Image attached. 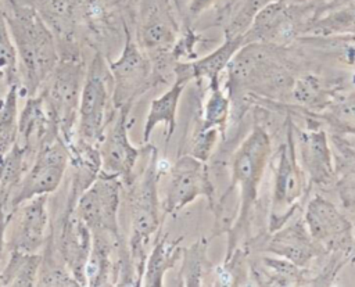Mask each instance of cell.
<instances>
[{"label":"cell","instance_id":"6da1fadb","mask_svg":"<svg viewBox=\"0 0 355 287\" xmlns=\"http://www.w3.org/2000/svg\"><path fill=\"white\" fill-rule=\"evenodd\" d=\"M270 154L272 143L269 133L263 126L255 125L232 155L230 184L223 194L216 198L212 208L214 215H216L226 205L229 197L237 191V211L232 226L226 232L227 248L225 256H229L239 247L247 248L251 240V229L258 207L259 184L270 161Z\"/></svg>","mask_w":355,"mask_h":287},{"label":"cell","instance_id":"7a4b0ae2","mask_svg":"<svg viewBox=\"0 0 355 287\" xmlns=\"http://www.w3.org/2000/svg\"><path fill=\"white\" fill-rule=\"evenodd\" d=\"M1 10L17 50L21 73L19 94L35 96L58 61L54 33L29 3L7 0Z\"/></svg>","mask_w":355,"mask_h":287},{"label":"cell","instance_id":"3957f363","mask_svg":"<svg viewBox=\"0 0 355 287\" xmlns=\"http://www.w3.org/2000/svg\"><path fill=\"white\" fill-rule=\"evenodd\" d=\"M162 173L158 169V150L153 144L147 153V164L140 175H136L126 187L129 208V240L130 259L141 286L144 263L148 255V245L162 229L165 215L158 197V180Z\"/></svg>","mask_w":355,"mask_h":287},{"label":"cell","instance_id":"277c9868","mask_svg":"<svg viewBox=\"0 0 355 287\" xmlns=\"http://www.w3.org/2000/svg\"><path fill=\"white\" fill-rule=\"evenodd\" d=\"M85 75L86 65L80 50L58 54L53 72L39 92L67 148L73 144L76 137L78 108Z\"/></svg>","mask_w":355,"mask_h":287},{"label":"cell","instance_id":"5b68a950","mask_svg":"<svg viewBox=\"0 0 355 287\" xmlns=\"http://www.w3.org/2000/svg\"><path fill=\"white\" fill-rule=\"evenodd\" d=\"M311 186L302 171L294 141V122L290 114L284 121V139L276 153L273 189L268 232H273L290 220L305 204Z\"/></svg>","mask_w":355,"mask_h":287},{"label":"cell","instance_id":"8992f818","mask_svg":"<svg viewBox=\"0 0 355 287\" xmlns=\"http://www.w3.org/2000/svg\"><path fill=\"white\" fill-rule=\"evenodd\" d=\"M115 111L108 61L100 50H96L89 67H86L79 98L75 139L85 144L98 147Z\"/></svg>","mask_w":355,"mask_h":287},{"label":"cell","instance_id":"52a82bcc","mask_svg":"<svg viewBox=\"0 0 355 287\" xmlns=\"http://www.w3.org/2000/svg\"><path fill=\"white\" fill-rule=\"evenodd\" d=\"M125 43L121 55L108 61L112 78V104L116 108L133 107L151 87L159 85L150 55L133 39L126 24H123Z\"/></svg>","mask_w":355,"mask_h":287},{"label":"cell","instance_id":"ba28073f","mask_svg":"<svg viewBox=\"0 0 355 287\" xmlns=\"http://www.w3.org/2000/svg\"><path fill=\"white\" fill-rule=\"evenodd\" d=\"M68 164L67 144L58 132L51 133L39 146L32 164L10 198L8 209L12 211L21 202L36 195L54 193L64 179Z\"/></svg>","mask_w":355,"mask_h":287},{"label":"cell","instance_id":"9c48e42d","mask_svg":"<svg viewBox=\"0 0 355 287\" xmlns=\"http://www.w3.org/2000/svg\"><path fill=\"white\" fill-rule=\"evenodd\" d=\"M205 197L212 209L216 202V190L207 162L190 154H180L169 166V180L161 208L165 215H176L196 198Z\"/></svg>","mask_w":355,"mask_h":287},{"label":"cell","instance_id":"30bf717a","mask_svg":"<svg viewBox=\"0 0 355 287\" xmlns=\"http://www.w3.org/2000/svg\"><path fill=\"white\" fill-rule=\"evenodd\" d=\"M122 189V180L116 175L100 171L92 184L79 195L75 204L76 215L92 232H105L122 237L118 219Z\"/></svg>","mask_w":355,"mask_h":287},{"label":"cell","instance_id":"8fae6325","mask_svg":"<svg viewBox=\"0 0 355 287\" xmlns=\"http://www.w3.org/2000/svg\"><path fill=\"white\" fill-rule=\"evenodd\" d=\"M304 223L315 243L326 252L352 255L354 223L320 194L305 201Z\"/></svg>","mask_w":355,"mask_h":287},{"label":"cell","instance_id":"7c38bea8","mask_svg":"<svg viewBox=\"0 0 355 287\" xmlns=\"http://www.w3.org/2000/svg\"><path fill=\"white\" fill-rule=\"evenodd\" d=\"M309 19L293 6L282 0H270L254 17L250 28L243 35L245 43H263L287 47L302 37Z\"/></svg>","mask_w":355,"mask_h":287},{"label":"cell","instance_id":"4fadbf2b","mask_svg":"<svg viewBox=\"0 0 355 287\" xmlns=\"http://www.w3.org/2000/svg\"><path fill=\"white\" fill-rule=\"evenodd\" d=\"M130 107L116 108L108 123L104 137L98 146L101 157V171L116 175L123 187L135 179V168L141 155L146 154L148 144L136 147L129 140V114Z\"/></svg>","mask_w":355,"mask_h":287},{"label":"cell","instance_id":"5bb4252c","mask_svg":"<svg viewBox=\"0 0 355 287\" xmlns=\"http://www.w3.org/2000/svg\"><path fill=\"white\" fill-rule=\"evenodd\" d=\"M284 258L301 268L309 266L322 252H324L311 237L302 218H291L283 226L261 237H252L247 245Z\"/></svg>","mask_w":355,"mask_h":287},{"label":"cell","instance_id":"9a60e30c","mask_svg":"<svg viewBox=\"0 0 355 287\" xmlns=\"http://www.w3.org/2000/svg\"><path fill=\"white\" fill-rule=\"evenodd\" d=\"M47 200L49 194L36 195L11 211L6 232V248L8 251H42L49 234L46 233L49 226Z\"/></svg>","mask_w":355,"mask_h":287},{"label":"cell","instance_id":"2e32d148","mask_svg":"<svg viewBox=\"0 0 355 287\" xmlns=\"http://www.w3.org/2000/svg\"><path fill=\"white\" fill-rule=\"evenodd\" d=\"M294 141L298 162L306 175L309 186L326 187L336 182V169L329 134L320 123L306 128L294 125Z\"/></svg>","mask_w":355,"mask_h":287},{"label":"cell","instance_id":"e0dca14e","mask_svg":"<svg viewBox=\"0 0 355 287\" xmlns=\"http://www.w3.org/2000/svg\"><path fill=\"white\" fill-rule=\"evenodd\" d=\"M65 201V208L60 219V232L57 237L54 234V243L67 268L83 287L87 286L85 269L92 248V230L76 215V202L69 198Z\"/></svg>","mask_w":355,"mask_h":287},{"label":"cell","instance_id":"ac0fdd59","mask_svg":"<svg viewBox=\"0 0 355 287\" xmlns=\"http://www.w3.org/2000/svg\"><path fill=\"white\" fill-rule=\"evenodd\" d=\"M179 36V28L171 12L157 0H144L137 24V44L148 54L171 51Z\"/></svg>","mask_w":355,"mask_h":287},{"label":"cell","instance_id":"d6986e66","mask_svg":"<svg viewBox=\"0 0 355 287\" xmlns=\"http://www.w3.org/2000/svg\"><path fill=\"white\" fill-rule=\"evenodd\" d=\"M244 44V36H225L223 43L211 51L208 55L193 61H176L173 73L175 78H183L189 83L207 80V86L222 83V73L226 71L234 54Z\"/></svg>","mask_w":355,"mask_h":287},{"label":"cell","instance_id":"ffe728a7","mask_svg":"<svg viewBox=\"0 0 355 287\" xmlns=\"http://www.w3.org/2000/svg\"><path fill=\"white\" fill-rule=\"evenodd\" d=\"M55 132H58V126L49 114L42 93L26 97L25 105L18 114L17 143L25 148L32 161L42 141Z\"/></svg>","mask_w":355,"mask_h":287},{"label":"cell","instance_id":"44dd1931","mask_svg":"<svg viewBox=\"0 0 355 287\" xmlns=\"http://www.w3.org/2000/svg\"><path fill=\"white\" fill-rule=\"evenodd\" d=\"M250 281L257 286H306V272L280 256L250 259Z\"/></svg>","mask_w":355,"mask_h":287},{"label":"cell","instance_id":"7402d4cb","mask_svg":"<svg viewBox=\"0 0 355 287\" xmlns=\"http://www.w3.org/2000/svg\"><path fill=\"white\" fill-rule=\"evenodd\" d=\"M183 237L169 240L168 234L162 233V229L154 238V244L147 255L144 263V272L141 286L146 287H162L164 277L169 269L182 258Z\"/></svg>","mask_w":355,"mask_h":287},{"label":"cell","instance_id":"603a6c76","mask_svg":"<svg viewBox=\"0 0 355 287\" xmlns=\"http://www.w3.org/2000/svg\"><path fill=\"white\" fill-rule=\"evenodd\" d=\"M187 85V80L182 78H175L171 87L150 103V108L143 128V143H150L151 133L159 123L165 126V141L168 143L171 140L176 129L179 100Z\"/></svg>","mask_w":355,"mask_h":287},{"label":"cell","instance_id":"cb8c5ba5","mask_svg":"<svg viewBox=\"0 0 355 287\" xmlns=\"http://www.w3.org/2000/svg\"><path fill=\"white\" fill-rule=\"evenodd\" d=\"M355 35V0L333 4L319 15H313L302 37H333Z\"/></svg>","mask_w":355,"mask_h":287},{"label":"cell","instance_id":"d4e9b609","mask_svg":"<svg viewBox=\"0 0 355 287\" xmlns=\"http://www.w3.org/2000/svg\"><path fill=\"white\" fill-rule=\"evenodd\" d=\"M331 151L336 169V187L344 208L355 211V147L344 134L331 133Z\"/></svg>","mask_w":355,"mask_h":287},{"label":"cell","instance_id":"484cf974","mask_svg":"<svg viewBox=\"0 0 355 287\" xmlns=\"http://www.w3.org/2000/svg\"><path fill=\"white\" fill-rule=\"evenodd\" d=\"M338 94L337 90L326 86L323 78L313 73H302L295 76L290 93L293 101L300 105L301 110L311 114L324 111Z\"/></svg>","mask_w":355,"mask_h":287},{"label":"cell","instance_id":"4316f807","mask_svg":"<svg viewBox=\"0 0 355 287\" xmlns=\"http://www.w3.org/2000/svg\"><path fill=\"white\" fill-rule=\"evenodd\" d=\"M42 259L39 265L36 284L39 287H78L80 286L78 280L72 276L65 262L62 261L55 243H54V230L50 225V230L46 238V243L42 248Z\"/></svg>","mask_w":355,"mask_h":287},{"label":"cell","instance_id":"83f0119b","mask_svg":"<svg viewBox=\"0 0 355 287\" xmlns=\"http://www.w3.org/2000/svg\"><path fill=\"white\" fill-rule=\"evenodd\" d=\"M7 263L0 270L1 287H33L36 284L40 252L8 251Z\"/></svg>","mask_w":355,"mask_h":287},{"label":"cell","instance_id":"f1b7e54d","mask_svg":"<svg viewBox=\"0 0 355 287\" xmlns=\"http://www.w3.org/2000/svg\"><path fill=\"white\" fill-rule=\"evenodd\" d=\"M208 238H198L189 247H183L182 265L179 270L180 286L200 287L204 286L202 279L208 276L211 262L208 261Z\"/></svg>","mask_w":355,"mask_h":287},{"label":"cell","instance_id":"f546056e","mask_svg":"<svg viewBox=\"0 0 355 287\" xmlns=\"http://www.w3.org/2000/svg\"><path fill=\"white\" fill-rule=\"evenodd\" d=\"M207 92L208 93L201 112V123L205 128L216 129L220 134V139L225 140L230 116V94L225 86H222V83L207 86Z\"/></svg>","mask_w":355,"mask_h":287},{"label":"cell","instance_id":"4dcf8cb0","mask_svg":"<svg viewBox=\"0 0 355 287\" xmlns=\"http://www.w3.org/2000/svg\"><path fill=\"white\" fill-rule=\"evenodd\" d=\"M311 115L329 125L331 133L355 134V92L338 94L324 111Z\"/></svg>","mask_w":355,"mask_h":287},{"label":"cell","instance_id":"1f68e13d","mask_svg":"<svg viewBox=\"0 0 355 287\" xmlns=\"http://www.w3.org/2000/svg\"><path fill=\"white\" fill-rule=\"evenodd\" d=\"M19 86L11 85L0 100V155L3 157L17 141Z\"/></svg>","mask_w":355,"mask_h":287},{"label":"cell","instance_id":"d6a6232c","mask_svg":"<svg viewBox=\"0 0 355 287\" xmlns=\"http://www.w3.org/2000/svg\"><path fill=\"white\" fill-rule=\"evenodd\" d=\"M0 79H4L7 86L17 85L21 87V73L18 65L17 50L0 6Z\"/></svg>","mask_w":355,"mask_h":287},{"label":"cell","instance_id":"836d02e7","mask_svg":"<svg viewBox=\"0 0 355 287\" xmlns=\"http://www.w3.org/2000/svg\"><path fill=\"white\" fill-rule=\"evenodd\" d=\"M219 137L220 134L216 129L205 128L201 123V119H198L196 121L193 132L186 139L183 154H190L194 158L207 162L211 158Z\"/></svg>","mask_w":355,"mask_h":287},{"label":"cell","instance_id":"e575fe53","mask_svg":"<svg viewBox=\"0 0 355 287\" xmlns=\"http://www.w3.org/2000/svg\"><path fill=\"white\" fill-rule=\"evenodd\" d=\"M200 35L194 33L189 24H186V29L180 33L171 49V55L175 61H193L197 57L194 47L200 42Z\"/></svg>","mask_w":355,"mask_h":287},{"label":"cell","instance_id":"d590c367","mask_svg":"<svg viewBox=\"0 0 355 287\" xmlns=\"http://www.w3.org/2000/svg\"><path fill=\"white\" fill-rule=\"evenodd\" d=\"M216 0H189L187 6V19L189 25L197 19L205 10H208Z\"/></svg>","mask_w":355,"mask_h":287},{"label":"cell","instance_id":"8d00e7d4","mask_svg":"<svg viewBox=\"0 0 355 287\" xmlns=\"http://www.w3.org/2000/svg\"><path fill=\"white\" fill-rule=\"evenodd\" d=\"M10 218H11V211H8L6 204L0 201V261L3 259L4 250H6V232H7Z\"/></svg>","mask_w":355,"mask_h":287},{"label":"cell","instance_id":"74e56055","mask_svg":"<svg viewBox=\"0 0 355 287\" xmlns=\"http://www.w3.org/2000/svg\"><path fill=\"white\" fill-rule=\"evenodd\" d=\"M352 255L355 259V223H354V248H352Z\"/></svg>","mask_w":355,"mask_h":287},{"label":"cell","instance_id":"f35d334b","mask_svg":"<svg viewBox=\"0 0 355 287\" xmlns=\"http://www.w3.org/2000/svg\"><path fill=\"white\" fill-rule=\"evenodd\" d=\"M0 262H1V261H0ZM0 270H1V266H0Z\"/></svg>","mask_w":355,"mask_h":287}]
</instances>
